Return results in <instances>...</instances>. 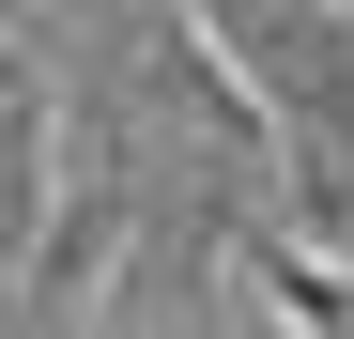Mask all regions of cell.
Segmentation results:
<instances>
[{
	"instance_id": "6da1fadb",
	"label": "cell",
	"mask_w": 354,
	"mask_h": 339,
	"mask_svg": "<svg viewBox=\"0 0 354 339\" xmlns=\"http://www.w3.org/2000/svg\"><path fill=\"white\" fill-rule=\"evenodd\" d=\"M216 46L277 93V139H292V185H308V216L354 201V16L339 0H201Z\"/></svg>"
}]
</instances>
